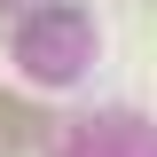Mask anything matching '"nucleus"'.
I'll list each match as a JSON object with an SVG mask.
<instances>
[{"instance_id":"obj_1","label":"nucleus","mask_w":157,"mask_h":157,"mask_svg":"<svg viewBox=\"0 0 157 157\" xmlns=\"http://www.w3.org/2000/svg\"><path fill=\"white\" fill-rule=\"evenodd\" d=\"M24 141H39V110H32V102H8V94H0V157H16Z\"/></svg>"}]
</instances>
